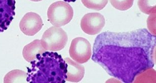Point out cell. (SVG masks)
<instances>
[{"label":"cell","instance_id":"1","mask_svg":"<svg viewBox=\"0 0 156 83\" xmlns=\"http://www.w3.org/2000/svg\"><path fill=\"white\" fill-rule=\"evenodd\" d=\"M155 48L156 36L145 28L106 31L95 38L92 60L112 77L123 83H133L155 66Z\"/></svg>","mask_w":156,"mask_h":83},{"label":"cell","instance_id":"2","mask_svg":"<svg viewBox=\"0 0 156 83\" xmlns=\"http://www.w3.org/2000/svg\"><path fill=\"white\" fill-rule=\"evenodd\" d=\"M39 69L37 82L63 83L66 82L67 68L65 61L58 53L46 51L37 57Z\"/></svg>","mask_w":156,"mask_h":83},{"label":"cell","instance_id":"3","mask_svg":"<svg viewBox=\"0 0 156 83\" xmlns=\"http://www.w3.org/2000/svg\"><path fill=\"white\" fill-rule=\"evenodd\" d=\"M47 15L48 20L54 26L61 27L71 22L74 11L69 3L59 1L50 5Z\"/></svg>","mask_w":156,"mask_h":83},{"label":"cell","instance_id":"4","mask_svg":"<svg viewBox=\"0 0 156 83\" xmlns=\"http://www.w3.org/2000/svg\"><path fill=\"white\" fill-rule=\"evenodd\" d=\"M67 33L61 27L52 26L42 35L41 43L46 51H59L65 48L68 42Z\"/></svg>","mask_w":156,"mask_h":83},{"label":"cell","instance_id":"5","mask_svg":"<svg viewBox=\"0 0 156 83\" xmlns=\"http://www.w3.org/2000/svg\"><path fill=\"white\" fill-rule=\"evenodd\" d=\"M71 58L77 63L83 64L88 61L92 56L91 44L86 38L79 37L71 42L69 49Z\"/></svg>","mask_w":156,"mask_h":83},{"label":"cell","instance_id":"6","mask_svg":"<svg viewBox=\"0 0 156 83\" xmlns=\"http://www.w3.org/2000/svg\"><path fill=\"white\" fill-rule=\"evenodd\" d=\"M105 24V18L99 13L86 14L81 21L82 30L89 35H94L99 33Z\"/></svg>","mask_w":156,"mask_h":83},{"label":"cell","instance_id":"7","mask_svg":"<svg viewBox=\"0 0 156 83\" xmlns=\"http://www.w3.org/2000/svg\"><path fill=\"white\" fill-rule=\"evenodd\" d=\"M43 21L41 16L34 12H29L23 16L19 27L23 33L27 36H34L41 30Z\"/></svg>","mask_w":156,"mask_h":83},{"label":"cell","instance_id":"8","mask_svg":"<svg viewBox=\"0 0 156 83\" xmlns=\"http://www.w3.org/2000/svg\"><path fill=\"white\" fill-rule=\"evenodd\" d=\"M67 68L66 81L70 82L78 83L81 81L85 75V67L80 64L67 57L65 59Z\"/></svg>","mask_w":156,"mask_h":83},{"label":"cell","instance_id":"9","mask_svg":"<svg viewBox=\"0 0 156 83\" xmlns=\"http://www.w3.org/2000/svg\"><path fill=\"white\" fill-rule=\"evenodd\" d=\"M45 51L46 50L41 43V40H35L23 48V57L27 62L30 63Z\"/></svg>","mask_w":156,"mask_h":83},{"label":"cell","instance_id":"10","mask_svg":"<svg viewBox=\"0 0 156 83\" xmlns=\"http://www.w3.org/2000/svg\"><path fill=\"white\" fill-rule=\"evenodd\" d=\"M26 72L21 70H13L5 76L4 83H26Z\"/></svg>","mask_w":156,"mask_h":83},{"label":"cell","instance_id":"11","mask_svg":"<svg viewBox=\"0 0 156 83\" xmlns=\"http://www.w3.org/2000/svg\"><path fill=\"white\" fill-rule=\"evenodd\" d=\"M138 7L141 12L147 15L156 12V0H138Z\"/></svg>","mask_w":156,"mask_h":83},{"label":"cell","instance_id":"12","mask_svg":"<svg viewBox=\"0 0 156 83\" xmlns=\"http://www.w3.org/2000/svg\"><path fill=\"white\" fill-rule=\"evenodd\" d=\"M84 6L88 9L100 11L107 5L108 0H81Z\"/></svg>","mask_w":156,"mask_h":83},{"label":"cell","instance_id":"13","mask_svg":"<svg viewBox=\"0 0 156 83\" xmlns=\"http://www.w3.org/2000/svg\"><path fill=\"white\" fill-rule=\"evenodd\" d=\"M112 6L120 11H126L133 6L134 0H110Z\"/></svg>","mask_w":156,"mask_h":83},{"label":"cell","instance_id":"14","mask_svg":"<svg viewBox=\"0 0 156 83\" xmlns=\"http://www.w3.org/2000/svg\"><path fill=\"white\" fill-rule=\"evenodd\" d=\"M66 2H68V3H70V2H75L77 0H64Z\"/></svg>","mask_w":156,"mask_h":83},{"label":"cell","instance_id":"15","mask_svg":"<svg viewBox=\"0 0 156 83\" xmlns=\"http://www.w3.org/2000/svg\"><path fill=\"white\" fill-rule=\"evenodd\" d=\"M30 1L33 2H39L41 1H42V0H30Z\"/></svg>","mask_w":156,"mask_h":83}]
</instances>
